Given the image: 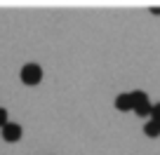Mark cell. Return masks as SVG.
Instances as JSON below:
<instances>
[{
    "instance_id": "1",
    "label": "cell",
    "mask_w": 160,
    "mask_h": 155,
    "mask_svg": "<svg viewBox=\"0 0 160 155\" xmlns=\"http://www.w3.org/2000/svg\"><path fill=\"white\" fill-rule=\"evenodd\" d=\"M19 78H21V82H24V85L33 87V85H38V82L42 80V68H40L38 64H26V66H21Z\"/></svg>"
},
{
    "instance_id": "2",
    "label": "cell",
    "mask_w": 160,
    "mask_h": 155,
    "mask_svg": "<svg viewBox=\"0 0 160 155\" xmlns=\"http://www.w3.org/2000/svg\"><path fill=\"white\" fill-rule=\"evenodd\" d=\"M0 132H2V141H7V143L19 141L21 134H24L21 125H17V122H7V125H2V127H0Z\"/></svg>"
},
{
    "instance_id": "3",
    "label": "cell",
    "mask_w": 160,
    "mask_h": 155,
    "mask_svg": "<svg viewBox=\"0 0 160 155\" xmlns=\"http://www.w3.org/2000/svg\"><path fill=\"white\" fill-rule=\"evenodd\" d=\"M115 108H118V110H132L130 92H125V94H118V96H115Z\"/></svg>"
},
{
    "instance_id": "4",
    "label": "cell",
    "mask_w": 160,
    "mask_h": 155,
    "mask_svg": "<svg viewBox=\"0 0 160 155\" xmlns=\"http://www.w3.org/2000/svg\"><path fill=\"white\" fill-rule=\"evenodd\" d=\"M130 99H132V108H134V106H139V104H146V101H148V94H146L144 90H134V92H130Z\"/></svg>"
},
{
    "instance_id": "5",
    "label": "cell",
    "mask_w": 160,
    "mask_h": 155,
    "mask_svg": "<svg viewBox=\"0 0 160 155\" xmlns=\"http://www.w3.org/2000/svg\"><path fill=\"white\" fill-rule=\"evenodd\" d=\"M144 134H146V136H151V139L160 136V125H158V122H153V120H148V122L144 125Z\"/></svg>"
},
{
    "instance_id": "6",
    "label": "cell",
    "mask_w": 160,
    "mask_h": 155,
    "mask_svg": "<svg viewBox=\"0 0 160 155\" xmlns=\"http://www.w3.org/2000/svg\"><path fill=\"white\" fill-rule=\"evenodd\" d=\"M151 106H153V104H151V101H146V104H139V106H134L132 110H134L137 115H141V118H144V115H151Z\"/></svg>"
},
{
    "instance_id": "7",
    "label": "cell",
    "mask_w": 160,
    "mask_h": 155,
    "mask_svg": "<svg viewBox=\"0 0 160 155\" xmlns=\"http://www.w3.org/2000/svg\"><path fill=\"white\" fill-rule=\"evenodd\" d=\"M151 120H153V122H160V104H153V106H151Z\"/></svg>"
},
{
    "instance_id": "8",
    "label": "cell",
    "mask_w": 160,
    "mask_h": 155,
    "mask_svg": "<svg viewBox=\"0 0 160 155\" xmlns=\"http://www.w3.org/2000/svg\"><path fill=\"white\" fill-rule=\"evenodd\" d=\"M7 122H10V120H7V110L2 108V106H0V127H2V125H7Z\"/></svg>"
},
{
    "instance_id": "9",
    "label": "cell",
    "mask_w": 160,
    "mask_h": 155,
    "mask_svg": "<svg viewBox=\"0 0 160 155\" xmlns=\"http://www.w3.org/2000/svg\"><path fill=\"white\" fill-rule=\"evenodd\" d=\"M158 125H160V122H158Z\"/></svg>"
}]
</instances>
